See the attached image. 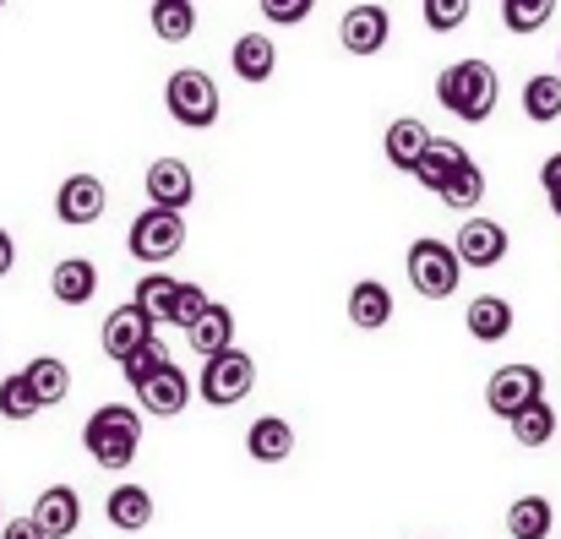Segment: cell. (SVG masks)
Here are the masks:
<instances>
[{"label":"cell","mask_w":561,"mask_h":539,"mask_svg":"<svg viewBox=\"0 0 561 539\" xmlns=\"http://www.w3.org/2000/svg\"><path fill=\"white\" fill-rule=\"evenodd\" d=\"M496 99H502V77L485 60H453L436 77V104L447 115H458L463 126H485L496 115Z\"/></svg>","instance_id":"6da1fadb"},{"label":"cell","mask_w":561,"mask_h":539,"mask_svg":"<svg viewBox=\"0 0 561 539\" xmlns=\"http://www.w3.org/2000/svg\"><path fill=\"white\" fill-rule=\"evenodd\" d=\"M82 447L93 452L99 469H131L137 463V447H142V414L126 409V403L93 409L88 425H82Z\"/></svg>","instance_id":"7a4b0ae2"},{"label":"cell","mask_w":561,"mask_h":539,"mask_svg":"<svg viewBox=\"0 0 561 539\" xmlns=\"http://www.w3.org/2000/svg\"><path fill=\"white\" fill-rule=\"evenodd\" d=\"M403 273L414 284L420 300H453L458 284H463V262H458V245L442 240V234H420L409 240V256H403Z\"/></svg>","instance_id":"3957f363"},{"label":"cell","mask_w":561,"mask_h":539,"mask_svg":"<svg viewBox=\"0 0 561 539\" xmlns=\"http://www.w3.org/2000/svg\"><path fill=\"white\" fill-rule=\"evenodd\" d=\"M181 245H186V213H175V207H153L148 202L131 218V229H126V251L137 262H148V267H164L170 256H181Z\"/></svg>","instance_id":"277c9868"},{"label":"cell","mask_w":561,"mask_h":539,"mask_svg":"<svg viewBox=\"0 0 561 539\" xmlns=\"http://www.w3.org/2000/svg\"><path fill=\"white\" fill-rule=\"evenodd\" d=\"M164 110H170V121H181L186 131L218 126V115H224L218 82H213L207 71H196V66H181V71L164 82Z\"/></svg>","instance_id":"5b68a950"},{"label":"cell","mask_w":561,"mask_h":539,"mask_svg":"<svg viewBox=\"0 0 561 539\" xmlns=\"http://www.w3.org/2000/svg\"><path fill=\"white\" fill-rule=\"evenodd\" d=\"M251 387H256V359L245 355V349H234V344L224 355H207L202 381H196V392H202L207 409H234L240 398H251Z\"/></svg>","instance_id":"8992f818"},{"label":"cell","mask_w":561,"mask_h":539,"mask_svg":"<svg viewBox=\"0 0 561 539\" xmlns=\"http://www.w3.org/2000/svg\"><path fill=\"white\" fill-rule=\"evenodd\" d=\"M453 245H458V262H463V267L491 273V267H502V262H507V245H513V240H507V229H502L496 218L463 213V223H458Z\"/></svg>","instance_id":"52a82bcc"},{"label":"cell","mask_w":561,"mask_h":539,"mask_svg":"<svg viewBox=\"0 0 561 539\" xmlns=\"http://www.w3.org/2000/svg\"><path fill=\"white\" fill-rule=\"evenodd\" d=\"M535 398H546V370L540 365H502L491 381H485V409L513 420L518 409H529Z\"/></svg>","instance_id":"ba28073f"},{"label":"cell","mask_w":561,"mask_h":539,"mask_svg":"<svg viewBox=\"0 0 561 539\" xmlns=\"http://www.w3.org/2000/svg\"><path fill=\"white\" fill-rule=\"evenodd\" d=\"M104 207H110V191L99 175H66L55 191V218L66 229H93L104 218Z\"/></svg>","instance_id":"9c48e42d"},{"label":"cell","mask_w":561,"mask_h":539,"mask_svg":"<svg viewBox=\"0 0 561 539\" xmlns=\"http://www.w3.org/2000/svg\"><path fill=\"white\" fill-rule=\"evenodd\" d=\"M387 38H392V16H387V5H376V0H360V5H350L344 16H339V44L350 49V55H381L387 49Z\"/></svg>","instance_id":"30bf717a"},{"label":"cell","mask_w":561,"mask_h":539,"mask_svg":"<svg viewBox=\"0 0 561 539\" xmlns=\"http://www.w3.org/2000/svg\"><path fill=\"white\" fill-rule=\"evenodd\" d=\"M153 333H159V322H153V317H148L137 300H126V306H115V311L104 317V328H99V344H104V355L121 365L126 355H137V349H142Z\"/></svg>","instance_id":"8fae6325"},{"label":"cell","mask_w":561,"mask_h":539,"mask_svg":"<svg viewBox=\"0 0 561 539\" xmlns=\"http://www.w3.org/2000/svg\"><path fill=\"white\" fill-rule=\"evenodd\" d=\"M137 403L148 409V414H159V420H175V414H186L191 403V376L170 359V365H159L148 381H137Z\"/></svg>","instance_id":"7c38bea8"},{"label":"cell","mask_w":561,"mask_h":539,"mask_svg":"<svg viewBox=\"0 0 561 539\" xmlns=\"http://www.w3.org/2000/svg\"><path fill=\"white\" fill-rule=\"evenodd\" d=\"M142 191H148L153 207H175V213H186L191 196H196V175H191L186 159H153L148 175H142Z\"/></svg>","instance_id":"4fadbf2b"},{"label":"cell","mask_w":561,"mask_h":539,"mask_svg":"<svg viewBox=\"0 0 561 539\" xmlns=\"http://www.w3.org/2000/svg\"><path fill=\"white\" fill-rule=\"evenodd\" d=\"M33 524H38L49 539H71L77 535V524H82V496H77L71 485H49V491H38V502H33Z\"/></svg>","instance_id":"5bb4252c"},{"label":"cell","mask_w":561,"mask_h":539,"mask_svg":"<svg viewBox=\"0 0 561 539\" xmlns=\"http://www.w3.org/2000/svg\"><path fill=\"white\" fill-rule=\"evenodd\" d=\"M229 71H234L240 82H251V88L273 82V71H278V49H273V38H267V33H240L234 49H229Z\"/></svg>","instance_id":"9a60e30c"},{"label":"cell","mask_w":561,"mask_h":539,"mask_svg":"<svg viewBox=\"0 0 561 539\" xmlns=\"http://www.w3.org/2000/svg\"><path fill=\"white\" fill-rule=\"evenodd\" d=\"M425 148H431V126L414 121V115H398V121L387 126V137H381V153H387V164H392L398 175H414V164H420Z\"/></svg>","instance_id":"2e32d148"},{"label":"cell","mask_w":561,"mask_h":539,"mask_svg":"<svg viewBox=\"0 0 561 539\" xmlns=\"http://www.w3.org/2000/svg\"><path fill=\"white\" fill-rule=\"evenodd\" d=\"M49 295L60 300V306H88L93 295H99V267L88 262V256H60L55 267H49Z\"/></svg>","instance_id":"e0dca14e"},{"label":"cell","mask_w":561,"mask_h":539,"mask_svg":"<svg viewBox=\"0 0 561 539\" xmlns=\"http://www.w3.org/2000/svg\"><path fill=\"white\" fill-rule=\"evenodd\" d=\"M463 164H469V148H463V142H453V137H431V148H425L420 164H414V180H420V191L442 196V185L458 175Z\"/></svg>","instance_id":"ac0fdd59"},{"label":"cell","mask_w":561,"mask_h":539,"mask_svg":"<svg viewBox=\"0 0 561 539\" xmlns=\"http://www.w3.org/2000/svg\"><path fill=\"white\" fill-rule=\"evenodd\" d=\"M104 518H110L121 535H142V529L153 524V491H142V485H115V491L104 496Z\"/></svg>","instance_id":"d6986e66"},{"label":"cell","mask_w":561,"mask_h":539,"mask_svg":"<svg viewBox=\"0 0 561 539\" xmlns=\"http://www.w3.org/2000/svg\"><path fill=\"white\" fill-rule=\"evenodd\" d=\"M245 452H251L256 463H284V458L295 452V425L278 420V414L251 420V431H245Z\"/></svg>","instance_id":"ffe728a7"},{"label":"cell","mask_w":561,"mask_h":539,"mask_svg":"<svg viewBox=\"0 0 561 539\" xmlns=\"http://www.w3.org/2000/svg\"><path fill=\"white\" fill-rule=\"evenodd\" d=\"M186 344L202 359H207V355H224V349L234 344V311L213 300V306H207V311H202V317H196V322L186 328Z\"/></svg>","instance_id":"44dd1931"},{"label":"cell","mask_w":561,"mask_h":539,"mask_svg":"<svg viewBox=\"0 0 561 539\" xmlns=\"http://www.w3.org/2000/svg\"><path fill=\"white\" fill-rule=\"evenodd\" d=\"M350 322H355L360 333H376V328L392 322V289H387L381 278H360V284L350 289Z\"/></svg>","instance_id":"7402d4cb"},{"label":"cell","mask_w":561,"mask_h":539,"mask_svg":"<svg viewBox=\"0 0 561 539\" xmlns=\"http://www.w3.org/2000/svg\"><path fill=\"white\" fill-rule=\"evenodd\" d=\"M463 322H469V339H480V344H502V339L513 333V306H507L502 295H480V300H469Z\"/></svg>","instance_id":"603a6c76"},{"label":"cell","mask_w":561,"mask_h":539,"mask_svg":"<svg viewBox=\"0 0 561 539\" xmlns=\"http://www.w3.org/2000/svg\"><path fill=\"white\" fill-rule=\"evenodd\" d=\"M22 376L33 381V392H38V403H44V409H55V403H66V398H71V365H66V359L38 355V359H27V365H22Z\"/></svg>","instance_id":"cb8c5ba5"},{"label":"cell","mask_w":561,"mask_h":539,"mask_svg":"<svg viewBox=\"0 0 561 539\" xmlns=\"http://www.w3.org/2000/svg\"><path fill=\"white\" fill-rule=\"evenodd\" d=\"M507 425H513V441H518V447H529V452H535V447H546L551 436H561V420H557V409H551L546 398H535L529 409H518Z\"/></svg>","instance_id":"d4e9b609"},{"label":"cell","mask_w":561,"mask_h":539,"mask_svg":"<svg viewBox=\"0 0 561 539\" xmlns=\"http://www.w3.org/2000/svg\"><path fill=\"white\" fill-rule=\"evenodd\" d=\"M551 524H557V507L546 496H518L507 507V535L513 539H551Z\"/></svg>","instance_id":"484cf974"},{"label":"cell","mask_w":561,"mask_h":539,"mask_svg":"<svg viewBox=\"0 0 561 539\" xmlns=\"http://www.w3.org/2000/svg\"><path fill=\"white\" fill-rule=\"evenodd\" d=\"M524 115H529L535 126L561 121V71H540V77L524 82Z\"/></svg>","instance_id":"4316f807"},{"label":"cell","mask_w":561,"mask_h":539,"mask_svg":"<svg viewBox=\"0 0 561 539\" xmlns=\"http://www.w3.org/2000/svg\"><path fill=\"white\" fill-rule=\"evenodd\" d=\"M153 322H175V300H181V278H170V273H148V278H137V295H131Z\"/></svg>","instance_id":"83f0119b"},{"label":"cell","mask_w":561,"mask_h":539,"mask_svg":"<svg viewBox=\"0 0 561 539\" xmlns=\"http://www.w3.org/2000/svg\"><path fill=\"white\" fill-rule=\"evenodd\" d=\"M148 22H153V33L164 44H186L191 33H196V5L191 0H153L148 5Z\"/></svg>","instance_id":"f1b7e54d"},{"label":"cell","mask_w":561,"mask_h":539,"mask_svg":"<svg viewBox=\"0 0 561 539\" xmlns=\"http://www.w3.org/2000/svg\"><path fill=\"white\" fill-rule=\"evenodd\" d=\"M33 414H44V403H38L33 381H27L22 370H16V376H5V381H0V420L22 425V420H33Z\"/></svg>","instance_id":"f546056e"},{"label":"cell","mask_w":561,"mask_h":539,"mask_svg":"<svg viewBox=\"0 0 561 539\" xmlns=\"http://www.w3.org/2000/svg\"><path fill=\"white\" fill-rule=\"evenodd\" d=\"M480 202H485V170H480V164L469 159V164H463L458 175H453V180H447V185H442V207H458V213H474Z\"/></svg>","instance_id":"4dcf8cb0"},{"label":"cell","mask_w":561,"mask_h":539,"mask_svg":"<svg viewBox=\"0 0 561 539\" xmlns=\"http://www.w3.org/2000/svg\"><path fill=\"white\" fill-rule=\"evenodd\" d=\"M557 16V0H502V22H507V33H540L546 22Z\"/></svg>","instance_id":"1f68e13d"},{"label":"cell","mask_w":561,"mask_h":539,"mask_svg":"<svg viewBox=\"0 0 561 539\" xmlns=\"http://www.w3.org/2000/svg\"><path fill=\"white\" fill-rule=\"evenodd\" d=\"M159 365H170V344H164V339L153 333V339H148V344H142L137 355H126V359H121V376H126V381L137 387V381H148V376H153Z\"/></svg>","instance_id":"d6a6232c"},{"label":"cell","mask_w":561,"mask_h":539,"mask_svg":"<svg viewBox=\"0 0 561 539\" xmlns=\"http://www.w3.org/2000/svg\"><path fill=\"white\" fill-rule=\"evenodd\" d=\"M420 16H425L431 33H453V27H463L469 0H420Z\"/></svg>","instance_id":"836d02e7"},{"label":"cell","mask_w":561,"mask_h":539,"mask_svg":"<svg viewBox=\"0 0 561 539\" xmlns=\"http://www.w3.org/2000/svg\"><path fill=\"white\" fill-rule=\"evenodd\" d=\"M311 5H317V0H262V16L278 22V27H295V22L311 16Z\"/></svg>","instance_id":"e575fe53"},{"label":"cell","mask_w":561,"mask_h":539,"mask_svg":"<svg viewBox=\"0 0 561 539\" xmlns=\"http://www.w3.org/2000/svg\"><path fill=\"white\" fill-rule=\"evenodd\" d=\"M213 300H207V289L202 284H181V300H175V328H191L202 311H207Z\"/></svg>","instance_id":"d590c367"},{"label":"cell","mask_w":561,"mask_h":539,"mask_svg":"<svg viewBox=\"0 0 561 539\" xmlns=\"http://www.w3.org/2000/svg\"><path fill=\"white\" fill-rule=\"evenodd\" d=\"M540 191H546V202L557 207V218H561V153H551V159L540 164Z\"/></svg>","instance_id":"8d00e7d4"},{"label":"cell","mask_w":561,"mask_h":539,"mask_svg":"<svg viewBox=\"0 0 561 539\" xmlns=\"http://www.w3.org/2000/svg\"><path fill=\"white\" fill-rule=\"evenodd\" d=\"M0 539H49V535H44V529L33 524V513H27V518H5V524H0Z\"/></svg>","instance_id":"74e56055"},{"label":"cell","mask_w":561,"mask_h":539,"mask_svg":"<svg viewBox=\"0 0 561 539\" xmlns=\"http://www.w3.org/2000/svg\"><path fill=\"white\" fill-rule=\"evenodd\" d=\"M11 267H16V240H11V234L0 229V278H5Z\"/></svg>","instance_id":"f35d334b"},{"label":"cell","mask_w":561,"mask_h":539,"mask_svg":"<svg viewBox=\"0 0 561 539\" xmlns=\"http://www.w3.org/2000/svg\"><path fill=\"white\" fill-rule=\"evenodd\" d=\"M0 524H5V513H0Z\"/></svg>","instance_id":"ab89813d"},{"label":"cell","mask_w":561,"mask_h":539,"mask_svg":"<svg viewBox=\"0 0 561 539\" xmlns=\"http://www.w3.org/2000/svg\"><path fill=\"white\" fill-rule=\"evenodd\" d=\"M0 5H5V0H0Z\"/></svg>","instance_id":"60d3db41"},{"label":"cell","mask_w":561,"mask_h":539,"mask_svg":"<svg viewBox=\"0 0 561 539\" xmlns=\"http://www.w3.org/2000/svg\"><path fill=\"white\" fill-rule=\"evenodd\" d=\"M557 60H561V55H557Z\"/></svg>","instance_id":"b9f144b4"}]
</instances>
